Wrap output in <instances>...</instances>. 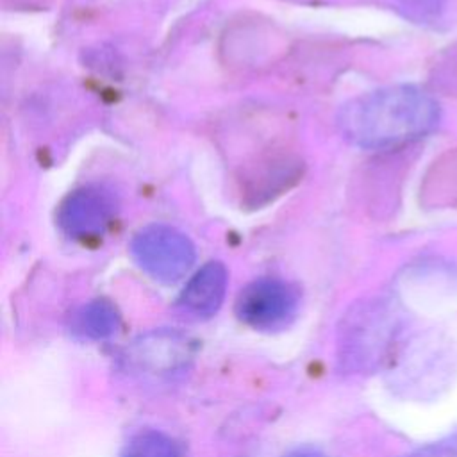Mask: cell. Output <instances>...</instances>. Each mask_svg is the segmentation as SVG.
I'll return each instance as SVG.
<instances>
[{"instance_id":"obj_1","label":"cell","mask_w":457,"mask_h":457,"mask_svg":"<svg viewBox=\"0 0 457 457\" xmlns=\"http://www.w3.org/2000/svg\"><path fill=\"white\" fill-rule=\"evenodd\" d=\"M439 104L416 86H391L346 102L337 125L346 141L361 148H393L432 132Z\"/></svg>"},{"instance_id":"obj_2","label":"cell","mask_w":457,"mask_h":457,"mask_svg":"<svg viewBox=\"0 0 457 457\" xmlns=\"http://www.w3.org/2000/svg\"><path fill=\"white\" fill-rule=\"evenodd\" d=\"M400 305L386 296L355 302L339 320L337 368L348 375L377 371L391 355L403 328Z\"/></svg>"},{"instance_id":"obj_3","label":"cell","mask_w":457,"mask_h":457,"mask_svg":"<svg viewBox=\"0 0 457 457\" xmlns=\"http://www.w3.org/2000/svg\"><path fill=\"white\" fill-rule=\"evenodd\" d=\"M121 359L130 375L150 382H168L189 370L195 346L179 330L155 328L136 337Z\"/></svg>"},{"instance_id":"obj_4","label":"cell","mask_w":457,"mask_h":457,"mask_svg":"<svg viewBox=\"0 0 457 457\" xmlns=\"http://www.w3.org/2000/svg\"><path fill=\"white\" fill-rule=\"evenodd\" d=\"M130 252L143 271L164 284L180 280L196 257L186 234L161 223L141 228L132 239Z\"/></svg>"},{"instance_id":"obj_5","label":"cell","mask_w":457,"mask_h":457,"mask_svg":"<svg viewBox=\"0 0 457 457\" xmlns=\"http://www.w3.org/2000/svg\"><path fill=\"white\" fill-rule=\"evenodd\" d=\"M412 343L403 355L402 386L421 398L445 391L457 375L455 345L441 336H423Z\"/></svg>"},{"instance_id":"obj_6","label":"cell","mask_w":457,"mask_h":457,"mask_svg":"<svg viewBox=\"0 0 457 457\" xmlns=\"http://www.w3.org/2000/svg\"><path fill=\"white\" fill-rule=\"evenodd\" d=\"M298 291L280 278H257L245 286L236 300L237 318L262 332L286 328L298 311Z\"/></svg>"},{"instance_id":"obj_7","label":"cell","mask_w":457,"mask_h":457,"mask_svg":"<svg viewBox=\"0 0 457 457\" xmlns=\"http://www.w3.org/2000/svg\"><path fill=\"white\" fill-rule=\"evenodd\" d=\"M116 214V200L100 186H84L70 193L59 205L57 223L73 239L102 236Z\"/></svg>"},{"instance_id":"obj_8","label":"cell","mask_w":457,"mask_h":457,"mask_svg":"<svg viewBox=\"0 0 457 457\" xmlns=\"http://www.w3.org/2000/svg\"><path fill=\"white\" fill-rule=\"evenodd\" d=\"M227 268L211 261L204 264L186 284L179 296V305L184 312L195 318H209L218 312L227 291Z\"/></svg>"},{"instance_id":"obj_9","label":"cell","mask_w":457,"mask_h":457,"mask_svg":"<svg viewBox=\"0 0 457 457\" xmlns=\"http://www.w3.org/2000/svg\"><path fill=\"white\" fill-rule=\"evenodd\" d=\"M120 327V314L107 300H91L71 318V330L86 339L100 341L111 337Z\"/></svg>"},{"instance_id":"obj_10","label":"cell","mask_w":457,"mask_h":457,"mask_svg":"<svg viewBox=\"0 0 457 457\" xmlns=\"http://www.w3.org/2000/svg\"><path fill=\"white\" fill-rule=\"evenodd\" d=\"M120 457H179V452L164 432L141 430L127 441Z\"/></svg>"},{"instance_id":"obj_11","label":"cell","mask_w":457,"mask_h":457,"mask_svg":"<svg viewBox=\"0 0 457 457\" xmlns=\"http://www.w3.org/2000/svg\"><path fill=\"white\" fill-rule=\"evenodd\" d=\"M434 179L441 191L436 202H443V205L457 204V152L448 154L446 161L434 166Z\"/></svg>"},{"instance_id":"obj_12","label":"cell","mask_w":457,"mask_h":457,"mask_svg":"<svg viewBox=\"0 0 457 457\" xmlns=\"http://www.w3.org/2000/svg\"><path fill=\"white\" fill-rule=\"evenodd\" d=\"M400 9L414 21H436L446 9V0H396Z\"/></svg>"},{"instance_id":"obj_13","label":"cell","mask_w":457,"mask_h":457,"mask_svg":"<svg viewBox=\"0 0 457 457\" xmlns=\"http://www.w3.org/2000/svg\"><path fill=\"white\" fill-rule=\"evenodd\" d=\"M402 457H457V430L437 441L423 445Z\"/></svg>"},{"instance_id":"obj_14","label":"cell","mask_w":457,"mask_h":457,"mask_svg":"<svg viewBox=\"0 0 457 457\" xmlns=\"http://www.w3.org/2000/svg\"><path fill=\"white\" fill-rule=\"evenodd\" d=\"M284 457H325V455L318 450H312V448H296V450L286 453Z\"/></svg>"},{"instance_id":"obj_15","label":"cell","mask_w":457,"mask_h":457,"mask_svg":"<svg viewBox=\"0 0 457 457\" xmlns=\"http://www.w3.org/2000/svg\"><path fill=\"white\" fill-rule=\"evenodd\" d=\"M450 64H452V68H453V71H452V73H450V75H445V77H446V79H443V80H446V82H450V84H452V86H453V87H455V89H457V59H455V61H452V62H450Z\"/></svg>"}]
</instances>
